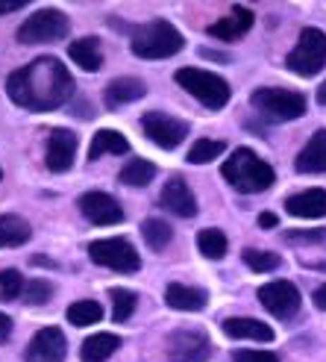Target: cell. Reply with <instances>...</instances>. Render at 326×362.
I'll list each match as a JSON object with an SVG mask.
<instances>
[{
    "label": "cell",
    "mask_w": 326,
    "mask_h": 362,
    "mask_svg": "<svg viewBox=\"0 0 326 362\" xmlns=\"http://www.w3.org/2000/svg\"><path fill=\"white\" fill-rule=\"evenodd\" d=\"M6 92L21 110L53 112L74 95V77L56 57H42L12 71L6 80Z\"/></svg>",
    "instance_id": "obj_1"
},
{
    "label": "cell",
    "mask_w": 326,
    "mask_h": 362,
    "mask_svg": "<svg viewBox=\"0 0 326 362\" xmlns=\"http://www.w3.org/2000/svg\"><path fill=\"white\" fill-rule=\"evenodd\" d=\"M224 180L241 194H259L277 183V174L262 156H256L247 148H239L224 162Z\"/></svg>",
    "instance_id": "obj_2"
},
{
    "label": "cell",
    "mask_w": 326,
    "mask_h": 362,
    "mask_svg": "<svg viewBox=\"0 0 326 362\" xmlns=\"http://www.w3.org/2000/svg\"><path fill=\"white\" fill-rule=\"evenodd\" d=\"M186 47V35L171 21H150L141 24L133 33L130 50L138 59H171Z\"/></svg>",
    "instance_id": "obj_3"
},
{
    "label": "cell",
    "mask_w": 326,
    "mask_h": 362,
    "mask_svg": "<svg viewBox=\"0 0 326 362\" xmlns=\"http://www.w3.org/2000/svg\"><path fill=\"white\" fill-rule=\"evenodd\" d=\"M176 86H183L191 98L200 100L206 110H224L229 103V83L221 74H212L203 68H179L174 74Z\"/></svg>",
    "instance_id": "obj_4"
},
{
    "label": "cell",
    "mask_w": 326,
    "mask_h": 362,
    "mask_svg": "<svg viewBox=\"0 0 326 362\" xmlns=\"http://www.w3.org/2000/svg\"><path fill=\"white\" fill-rule=\"evenodd\" d=\"M285 65L291 68L294 74H300V77H315V74H320L323 65H326V35H323V30L306 27V30L300 33L294 50L288 53Z\"/></svg>",
    "instance_id": "obj_5"
},
{
    "label": "cell",
    "mask_w": 326,
    "mask_h": 362,
    "mask_svg": "<svg viewBox=\"0 0 326 362\" xmlns=\"http://www.w3.org/2000/svg\"><path fill=\"white\" fill-rule=\"evenodd\" d=\"M68 30H71V21H68L65 12L39 9V12H32L21 27H18V42L21 45H50V42L65 39Z\"/></svg>",
    "instance_id": "obj_6"
},
{
    "label": "cell",
    "mask_w": 326,
    "mask_h": 362,
    "mask_svg": "<svg viewBox=\"0 0 326 362\" xmlns=\"http://www.w3.org/2000/svg\"><path fill=\"white\" fill-rule=\"evenodd\" d=\"M88 257L103 268L118 271V274H135L141 268V257L130 239H97L88 245Z\"/></svg>",
    "instance_id": "obj_7"
},
{
    "label": "cell",
    "mask_w": 326,
    "mask_h": 362,
    "mask_svg": "<svg viewBox=\"0 0 326 362\" xmlns=\"http://www.w3.org/2000/svg\"><path fill=\"white\" fill-rule=\"evenodd\" d=\"M253 106L270 121H294L306 115V98L288 88H256L253 92Z\"/></svg>",
    "instance_id": "obj_8"
},
{
    "label": "cell",
    "mask_w": 326,
    "mask_h": 362,
    "mask_svg": "<svg viewBox=\"0 0 326 362\" xmlns=\"http://www.w3.org/2000/svg\"><path fill=\"white\" fill-rule=\"evenodd\" d=\"M141 130L156 148L162 151H174L176 144H183L188 136V124L179 121L168 112H144L141 115Z\"/></svg>",
    "instance_id": "obj_9"
},
{
    "label": "cell",
    "mask_w": 326,
    "mask_h": 362,
    "mask_svg": "<svg viewBox=\"0 0 326 362\" xmlns=\"http://www.w3.org/2000/svg\"><path fill=\"white\" fill-rule=\"evenodd\" d=\"M259 300L262 306L270 313V315H277L279 321H288V318H294L300 313V288L291 283V280H277V283H265L259 288Z\"/></svg>",
    "instance_id": "obj_10"
},
{
    "label": "cell",
    "mask_w": 326,
    "mask_h": 362,
    "mask_svg": "<svg viewBox=\"0 0 326 362\" xmlns=\"http://www.w3.org/2000/svg\"><path fill=\"white\" fill-rule=\"evenodd\" d=\"M212 341L203 330H176L168 336V362H209Z\"/></svg>",
    "instance_id": "obj_11"
},
{
    "label": "cell",
    "mask_w": 326,
    "mask_h": 362,
    "mask_svg": "<svg viewBox=\"0 0 326 362\" xmlns=\"http://www.w3.org/2000/svg\"><path fill=\"white\" fill-rule=\"evenodd\" d=\"M77 206H80V212L85 215V218L92 221V224H97V227H112V224H121V221H123V209H121V204L115 201L112 194L97 192V189L80 194Z\"/></svg>",
    "instance_id": "obj_12"
},
{
    "label": "cell",
    "mask_w": 326,
    "mask_h": 362,
    "mask_svg": "<svg viewBox=\"0 0 326 362\" xmlns=\"http://www.w3.org/2000/svg\"><path fill=\"white\" fill-rule=\"evenodd\" d=\"M68 341L59 327H42L27 345V362H65Z\"/></svg>",
    "instance_id": "obj_13"
},
{
    "label": "cell",
    "mask_w": 326,
    "mask_h": 362,
    "mask_svg": "<svg viewBox=\"0 0 326 362\" xmlns=\"http://www.w3.org/2000/svg\"><path fill=\"white\" fill-rule=\"evenodd\" d=\"M74 159H77V133L65 130V127L53 130L50 139H47V153H44L47 171L62 174V171H68L71 165H74Z\"/></svg>",
    "instance_id": "obj_14"
},
{
    "label": "cell",
    "mask_w": 326,
    "mask_h": 362,
    "mask_svg": "<svg viewBox=\"0 0 326 362\" xmlns=\"http://www.w3.org/2000/svg\"><path fill=\"white\" fill-rule=\"evenodd\" d=\"M159 204H162V209H168L171 215H179V218H194L197 215V197L183 177H171L168 183L162 186Z\"/></svg>",
    "instance_id": "obj_15"
},
{
    "label": "cell",
    "mask_w": 326,
    "mask_h": 362,
    "mask_svg": "<svg viewBox=\"0 0 326 362\" xmlns=\"http://www.w3.org/2000/svg\"><path fill=\"white\" fill-rule=\"evenodd\" d=\"M285 209L294 218H323L326 215V189H306L285 197Z\"/></svg>",
    "instance_id": "obj_16"
},
{
    "label": "cell",
    "mask_w": 326,
    "mask_h": 362,
    "mask_svg": "<svg viewBox=\"0 0 326 362\" xmlns=\"http://www.w3.org/2000/svg\"><path fill=\"white\" fill-rule=\"evenodd\" d=\"M250 27H253V12L247 6H232L229 15L217 18V21L209 27V35L224 39V42H235V39H241Z\"/></svg>",
    "instance_id": "obj_17"
},
{
    "label": "cell",
    "mask_w": 326,
    "mask_h": 362,
    "mask_svg": "<svg viewBox=\"0 0 326 362\" xmlns=\"http://www.w3.org/2000/svg\"><path fill=\"white\" fill-rule=\"evenodd\" d=\"M294 168L300 174H323L326 171V130H318L303 144V151L294 159Z\"/></svg>",
    "instance_id": "obj_18"
},
{
    "label": "cell",
    "mask_w": 326,
    "mask_h": 362,
    "mask_svg": "<svg viewBox=\"0 0 326 362\" xmlns=\"http://www.w3.org/2000/svg\"><path fill=\"white\" fill-rule=\"evenodd\" d=\"M165 303L171 310H179V313H197L206 306V292L197 286H183V283H171L165 288Z\"/></svg>",
    "instance_id": "obj_19"
},
{
    "label": "cell",
    "mask_w": 326,
    "mask_h": 362,
    "mask_svg": "<svg viewBox=\"0 0 326 362\" xmlns=\"http://www.w3.org/2000/svg\"><path fill=\"white\" fill-rule=\"evenodd\" d=\"M147 95V83L138 80V77H115L112 83L106 86V103L112 106H123V103H133V100H141Z\"/></svg>",
    "instance_id": "obj_20"
},
{
    "label": "cell",
    "mask_w": 326,
    "mask_h": 362,
    "mask_svg": "<svg viewBox=\"0 0 326 362\" xmlns=\"http://www.w3.org/2000/svg\"><path fill=\"white\" fill-rule=\"evenodd\" d=\"M224 333L229 339H250V341H274V327L256 318H227Z\"/></svg>",
    "instance_id": "obj_21"
},
{
    "label": "cell",
    "mask_w": 326,
    "mask_h": 362,
    "mask_svg": "<svg viewBox=\"0 0 326 362\" xmlns=\"http://www.w3.org/2000/svg\"><path fill=\"white\" fill-rule=\"evenodd\" d=\"M68 57L74 59L83 71H100V65H103V50H100V42L95 39V35H83V39L71 42Z\"/></svg>",
    "instance_id": "obj_22"
},
{
    "label": "cell",
    "mask_w": 326,
    "mask_h": 362,
    "mask_svg": "<svg viewBox=\"0 0 326 362\" xmlns=\"http://www.w3.org/2000/svg\"><path fill=\"white\" fill-rule=\"evenodd\" d=\"M118 348H121V339L115 333H95V336H88L83 341L80 359L83 362H106Z\"/></svg>",
    "instance_id": "obj_23"
},
{
    "label": "cell",
    "mask_w": 326,
    "mask_h": 362,
    "mask_svg": "<svg viewBox=\"0 0 326 362\" xmlns=\"http://www.w3.org/2000/svg\"><path fill=\"white\" fill-rule=\"evenodd\" d=\"M106 153H115V156L130 153V141H126L118 130H97L92 144H88V162H95Z\"/></svg>",
    "instance_id": "obj_24"
},
{
    "label": "cell",
    "mask_w": 326,
    "mask_h": 362,
    "mask_svg": "<svg viewBox=\"0 0 326 362\" xmlns=\"http://www.w3.org/2000/svg\"><path fill=\"white\" fill-rule=\"evenodd\" d=\"M32 236V227L21 218V215H0V250L4 247H21Z\"/></svg>",
    "instance_id": "obj_25"
},
{
    "label": "cell",
    "mask_w": 326,
    "mask_h": 362,
    "mask_svg": "<svg viewBox=\"0 0 326 362\" xmlns=\"http://www.w3.org/2000/svg\"><path fill=\"white\" fill-rule=\"evenodd\" d=\"M156 180V165L150 159H141V156H135V159H130L126 165L121 168V183L123 186H135V189H144V186H150Z\"/></svg>",
    "instance_id": "obj_26"
},
{
    "label": "cell",
    "mask_w": 326,
    "mask_h": 362,
    "mask_svg": "<svg viewBox=\"0 0 326 362\" xmlns=\"http://www.w3.org/2000/svg\"><path fill=\"white\" fill-rule=\"evenodd\" d=\"M227 236H224V230H217V227H206L197 233V250L203 253L206 259H224L227 257Z\"/></svg>",
    "instance_id": "obj_27"
},
{
    "label": "cell",
    "mask_w": 326,
    "mask_h": 362,
    "mask_svg": "<svg viewBox=\"0 0 326 362\" xmlns=\"http://www.w3.org/2000/svg\"><path fill=\"white\" fill-rule=\"evenodd\" d=\"M141 239L147 242L150 250H165L174 239V230L168 221H162V218H147L141 224Z\"/></svg>",
    "instance_id": "obj_28"
},
{
    "label": "cell",
    "mask_w": 326,
    "mask_h": 362,
    "mask_svg": "<svg viewBox=\"0 0 326 362\" xmlns=\"http://www.w3.org/2000/svg\"><path fill=\"white\" fill-rule=\"evenodd\" d=\"M227 151V141H221V139H200V141H194L191 148H188V162L191 165H206V162H212V159H217Z\"/></svg>",
    "instance_id": "obj_29"
},
{
    "label": "cell",
    "mask_w": 326,
    "mask_h": 362,
    "mask_svg": "<svg viewBox=\"0 0 326 362\" xmlns=\"http://www.w3.org/2000/svg\"><path fill=\"white\" fill-rule=\"evenodd\" d=\"M68 321L74 324V327H88V324H97V321H103V306L97 300H77V303H71Z\"/></svg>",
    "instance_id": "obj_30"
},
{
    "label": "cell",
    "mask_w": 326,
    "mask_h": 362,
    "mask_svg": "<svg viewBox=\"0 0 326 362\" xmlns=\"http://www.w3.org/2000/svg\"><path fill=\"white\" fill-rule=\"evenodd\" d=\"M109 300H112V318L121 324L130 321V315L138 306V298H135V292H130V288H112V292H109Z\"/></svg>",
    "instance_id": "obj_31"
},
{
    "label": "cell",
    "mask_w": 326,
    "mask_h": 362,
    "mask_svg": "<svg viewBox=\"0 0 326 362\" xmlns=\"http://www.w3.org/2000/svg\"><path fill=\"white\" fill-rule=\"evenodd\" d=\"M241 259L247 262L250 271H259V274H267V271H277L282 265L279 253H270V250H256V247H247L241 253Z\"/></svg>",
    "instance_id": "obj_32"
},
{
    "label": "cell",
    "mask_w": 326,
    "mask_h": 362,
    "mask_svg": "<svg viewBox=\"0 0 326 362\" xmlns=\"http://www.w3.org/2000/svg\"><path fill=\"white\" fill-rule=\"evenodd\" d=\"M24 277L18 268H4L0 271V300H15L24 295Z\"/></svg>",
    "instance_id": "obj_33"
},
{
    "label": "cell",
    "mask_w": 326,
    "mask_h": 362,
    "mask_svg": "<svg viewBox=\"0 0 326 362\" xmlns=\"http://www.w3.org/2000/svg\"><path fill=\"white\" fill-rule=\"evenodd\" d=\"M282 242L285 245H300V247H306V245H326V230H285L282 233Z\"/></svg>",
    "instance_id": "obj_34"
},
{
    "label": "cell",
    "mask_w": 326,
    "mask_h": 362,
    "mask_svg": "<svg viewBox=\"0 0 326 362\" xmlns=\"http://www.w3.org/2000/svg\"><path fill=\"white\" fill-rule=\"evenodd\" d=\"M30 306H39V303H47L50 298H53V283H47V280H30L27 286H24V295H21Z\"/></svg>",
    "instance_id": "obj_35"
},
{
    "label": "cell",
    "mask_w": 326,
    "mask_h": 362,
    "mask_svg": "<svg viewBox=\"0 0 326 362\" xmlns=\"http://www.w3.org/2000/svg\"><path fill=\"white\" fill-rule=\"evenodd\" d=\"M232 362H279V356L270 351H235Z\"/></svg>",
    "instance_id": "obj_36"
},
{
    "label": "cell",
    "mask_w": 326,
    "mask_h": 362,
    "mask_svg": "<svg viewBox=\"0 0 326 362\" xmlns=\"http://www.w3.org/2000/svg\"><path fill=\"white\" fill-rule=\"evenodd\" d=\"M27 0H0V15H9V12H18L24 9Z\"/></svg>",
    "instance_id": "obj_37"
},
{
    "label": "cell",
    "mask_w": 326,
    "mask_h": 362,
    "mask_svg": "<svg viewBox=\"0 0 326 362\" xmlns=\"http://www.w3.org/2000/svg\"><path fill=\"white\" fill-rule=\"evenodd\" d=\"M9 333H12V318L0 313V345H4V341H9Z\"/></svg>",
    "instance_id": "obj_38"
},
{
    "label": "cell",
    "mask_w": 326,
    "mask_h": 362,
    "mask_svg": "<svg viewBox=\"0 0 326 362\" xmlns=\"http://www.w3.org/2000/svg\"><path fill=\"white\" fill-rule=\"evenodd\" d=\"M259 227H262V230H274V227H277V215H274V212H262V215H259Z\"/></svg>",
    "instance_id": "obj_39"
},
{
    "label": "cell",
    "mask_w": 326,
    "mask_h": 362,
    "mask_svg": "<svg viewBox=\"0 0 326 362\" xmlns=\"http://www.w3.org/2000/svg\"><path fill=\"white\" fill-rule=\"evenodd\" d=\"M312 300H315V306H318V310H323V313H326V283H323L320 288H315Z\"/></svg>",
    "instance_id": "obj_40"
},
{
    "label": "cell",
    "mask_w": 326,
    "mask_h": 362,
    "mask_svg": "<svg viewBox=\"0 0 326 362\" xmlns=\"http://www.w3.org/2000/svg\"><path fill=\"white\" fill-rule=\"evenodd\" d=\"M318 100L326 106V80H323V83H320V88H318Z\"/></svg>",
    "instance_id": "obj_41"
},
{
    "label": "cell",
    "mask_w": 326,
    "mask_h": 362,
    "mask_svg": "<svg viewBox=\"0 0 326 362\" xmlns=\"http://www.w3.org/2000/svg\"><path fill=\"white\" fill-rule=\"evenodd\" d=\"M309 268H326V262H306Z\"/></svg>",
    "instance_id": "obj_42"
}]
</instances>
